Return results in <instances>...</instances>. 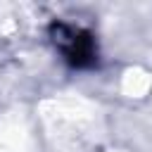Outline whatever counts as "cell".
<instances>
[{"label":"cell","instance_id":"obj_1","mask_svg":"<svg viewBox=\"0 0 152 152\" xmlns=\"http://www.w3.org/2000/svg\"><path fill=\"white\" fill-rule=\"evenodd\" d=\"M50 36H52V43L57 45V50L64 55V59L71 66L83 69V66L95 64V57H97L95 40L81 26H74V24H66V21H57V24H52Z\"/></svg>","mask_w":152,"mask_h":152}]
</instances>
